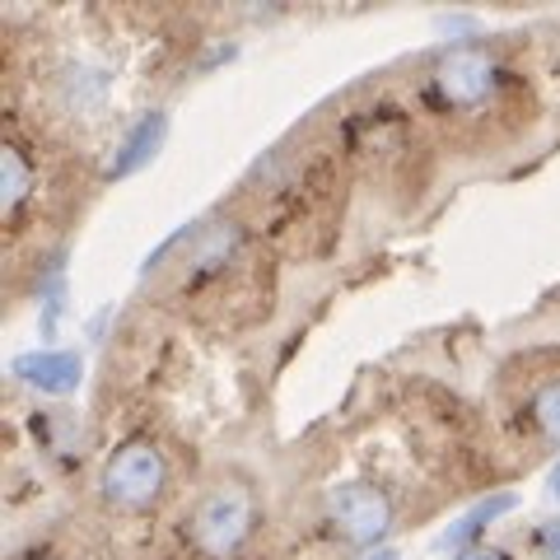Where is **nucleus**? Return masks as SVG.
<instances>
[{
	"instance_id": "nucleus-1",
	"label": "nucleus",
	"mask_w": 560,
	"mask_h": 560,
	"mask_svg": "<svg viewBox=\"0 0 560 560\" xmlns=\"http://www.w3.org/2000/svg\"><path fill=\"white\" fill-rule=\"evenodd\" d=\"M257 533V495L243 481H220L187 514V541L206 560H230Z\"/></svg>"
},
{
	"instance_id": "nucleus-2",
	"label": "nucleus",
	"mask_w": 560,
	"mask_h": 560,
	"mask_svg": "<svg viewBox=\"0 0 560 560\" xmlns=\"http://www.w3.org/2000/svg\"><path fill=\"white\" fill-rule=\"evenodd\" d=\"M504 84H510V75H504V66L490 47H453L425 75V98L430 108L453 117L486 108L490 98H500Z\"/></svg>"
},
{
	"instance_id": "nucleus-3",
	"label": "nucleus",
	"mask_w": 560,
	"mask_h": 560,
	"mask_svg": "<svg viewBox=\"0 0 560 560\" xmlns=\"http://www.w3.org/2000/svg\"><path fill=\"white\" fill-rule=\"evenodd\" d=\"M98 486H103V500L108 504H117V510H127V514H140V510H150V504L164 495L168 463L150 440H131V444H121L108 463H103Z\"/></svg>"
},
{
	"instance_id": "nucleus-4",
	"label": "nucleus",
	"mask_w": 560,
	"mask_h": 560,
	"mask_svg": "<svg viewBox=\"0 0 560 560\" xmlns=\"http://www.w3.org/2000/svg\"><path fill=\"white\" fill-rule=\"evenodd\" d=\"M327 523L350 547H374L393 523V500L370 481H346L327 490Z\"/></svg>"
},
{
	"instance_id": "nucleus-5",
	"label": "nucleus",
	"mask_w": 560,
	"mask_h": 560,
	"mask_svg": "<svg viewBox=\"0 0 560 560\" xmlns=\"http://www.w3.org/2000/svg\"><path fill=\"white\" fill-rule=\"evenodd\" d=\"M80 374L84 364L75 350H28V355L14 360V378H24L28 388H43V393H70Z\"/></svg>"
},
{
	"instance_id": "nucleus-6",
	"label": "nucleus",
	"mask_w": 560,
	"mask_h": 560,
	"mask_svg": "<svg viewBox=\"0 0 560 560\" xmlns=\"http://www.w3.org/2000/svg\"><path fill=\"white\" fill-rule=\"evenodd\" d=\"M164 136H168V117L164 113H145L136 121V127L127 131V140L113 150V164H108V178H127V173L136 168H145L154 160V150L164 145Z\"/></svg>"
},
{
	"instance_id": "nucleus-7",
	"label": "nucleus",
	"mask_w": 560,
	"mask_h": 560,
	"mask_svg": "<svg viewBox=\"0 0 560 560\" xmlns=\"http://www.w3.org/2000/svg\"><path fill=\"white\" fill-rule=\"evenodd\" d=\"M514 495H510V490H504V495H495V500H481L477 504V510H471V514H463L458 523H453V528L440 537V547H471V541H477L486 528H490V523H495V518H504V514H510L514 510Z\"/></svg>"
},
{
	"instance_id": "nucleus-8",
	"label": "nucleus",
	"mask_w": 560,
	"mask_h": 560,
	"mask_svg": "<svg viewBox=\"0 0 560 560\" xmlns=\"http://www.w3.org/2000/svg\"><path fill=\"white\" fill-rule=\"evenodd\" d=\"M0 197H5L10 215H20L24 201L33 197V164L20 145H5V154H0Z\"/></svg>"
},
{
	"instance_id": "nucleus-9",
	"label": "nucleus",
	"mask_w": 560,
	"mask_h": 560,
	"mask_svg": "<svg viewBox=\"0 0 560 560\" xmlns=\"http://www.w3.org/2000/svg\"><path fill=\"white\" fill-rule=\"evenodd\" d=\"M528 420H533V430L541 434V440L560 444V378L541 383V388L533 393V401H528Z\"/></svg>"
},
{
	"instance_id": "nucleus-10",
	"label": "nucleus",
	"mask_w": 560,
	"mask_h": 560,
	"mask_svg": "<svg viewBox=\"0 0 560 560\" xmlns=\"http://www.w3.org/2000/svg\"><path fill=\"white\" fill-rule=\"evenodd\" d=\"M537 551L547 556V560H560V518H556V523H541V533H537Z\"/></svg>"
},
{
	"instance_id": "nucleus-11",
	"label": "nucleus",
	"mask_w": 560,
	"mask_h": 560,
	"mask_svg": "<svg viewBox=\"0 0 560 560\" xmlns=\"http://www.w3.org/2000/svg\"><path fill=\"white\" fill-rule=\"evenodd\" d=\"M458 560H510V551H500V547H471Z\"/></svg>"
},
{
	"instance_id": "nucleus-12",
	"label": "nucleus",
	"mask_w": 560,
	"mask_h": 560,
	"mask_svg": "<svg viewBox=\"0 0 560 560\" xmlns=\"http://www.w3.org/2000/svg\"><path fill=\"white\" fill-rule=\"evenodd\" d=\"M547 490H551V495H556V500H560V463H556V467H551V477H547Z\"/></svg>"
},
{
	"instance_id": "nucleus-13",
	"label": "nucleus",
	"mask_w": 560,
	"mask_h": 560,
	"mask_svg": "<svg viewBox=\"0 0 560 560\" xmlns=\"http://www.w3.org/2000/svg\"><path fill=\"white\" fill-rule=\"evenodd\" d=\"M370 560H397V556H393V551H378V556H370Z\"/></svg>"
}]
</instances>
